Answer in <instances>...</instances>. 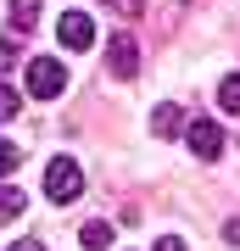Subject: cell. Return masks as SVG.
<instances>
[{"instance_id": "cell-1", "label": "cell", "mask_w": 240, "mask_h": 251, "mask_svg": "<svg viewBox=\"0 0 240 251\" xmlns=\"http://www.w3.org/2000/svg\"><path fill=\"white\" fill-rule=\"evenodd\" d=\"M45 196H51L56 206L79 201V196H84V168H79L73 156H56L51 168H45Z\"/></svg>"}, {"instance_id": "cell-2", "label": "cell", "mask_w": 240, "mask_h": 251, "mask_svg": "<svg viewBox=\"0 0 240 251\" xmlns=\"http://www.w3.org/2000/svg\"><path fill=\"white\" fill-rule=\"evenodd\" d=\"M23 84H28V95H34V100H56V95L67 90V67L56 62V56H34L28 73H23Z\"/></svg>"}, {"instance_id": "cell-3", "label": "cell", "mask_w": 240, "mask_h": 251, "mask_svg": "<svg viewBox=\"0 0 240 251\" xmlns=\"http://www.w3.org/2000/svg\"><path fill=\"white\" fill-rule=\"evenodd\" d=\"M185 145H190L201 162H218V156H223V128L213 123V117H190V123H185Z\"/></svg>"}, {"instance_id": "cell-4", "label": "cell", "mask_w": 240, "mask_h": 251, "mask_svg": "<svg viewBox=\"0 0 240 251\" xmlns=\"http://www.w3.org/2000/svg\"><path fill=\"white\" fill-rule=\"evenodd\" d=\"M107 67L117 78H134V73H140V45H134V34H112L107 39Z\"/></svg>"}, {"instance_id": "cell-5", "label": "cell", "mask_w": 240, "mask_h": 251, "mask_svg": "<svg viewBox=\"0 0 240 251\" xmlns=\"http://www.w3.org/2000/svg\"><path fill=\"white\" fill-rule=\"evenodd\" d=\"M56 34H62L67 50H89V45H95V23H89V11H62V28H56Z\"/></svg>"}, {"instance_id": "cell-6", "label": "cell", "mask_w": 240, "mask_h": 251, "mask_svg": "<svg viewBox=\"0 0 240 251\" xmlns=\"http://www.w3.org/2000/svg\"><path fill=\"white\" fill-rule=\"evenodd\" d=\"M151 134H157V140H173V134H185V112H179L173 100H162V106L151 112Z\"/></svg>"}, {"instance_id": "cell-7", "label": "cell", "mask_w": 240, "mask_h": 251, "mask_svg": "<svg viewBox=\"0 0 240 251\" xmlns=\"http://www.w3.org/2000/svg\"><path fill=\"white\" fill-rule=\"evenodd\" d=\"M39 6H45V0H11V11H6V17H11V34H34Z\"/></svg>"}, {"instance_id": "cell-8", "label": "cell", "mask_w": 240, "mask_h": 251, "mask_svg": "<svg viewBox=\"0 0 240 251\" xmlns=\"http://www.w3.org/2000/svg\"><path fill=\"white\" fill-rule=\"evenodd\" d=\"M79 240H84L89 251H101V246H112V224H107V218H95V224H84V229H79Z\"/></svg>"}, {"instance_id": "cell-9", "label": "cell", "mask_w": 240, "mask_h": 251, "mask_svg": "<svg viewBox=\"0 0 240 251\" xmlns=\"http://www.w3.org/2000/svg\"><path fill=\"white\" fill-rule=\"evenodd\" d=\"M218 106L229 112V117H240V73H229V78L218 84Z\"/></svg>"}, {"instance_id": "cell-10", "label": "cell", "mask_w": 240, "mask_h": 251, "mask_svg": "<svg viewBox=\"0 0 240 251\" xmlns=\"http://www.w3.org/2000/svg\"><path fill=\"white\" fill-rule=\"evenodd\" d=\"M23 206H28V196H23V190H11V184H0V218H17Z\"/></svg>"}, {"instance_id": "cell-11", "label": "cell", "mask_w": 240, "mask_h": 251, "mask_svg": "<svg viewBox=\"0 0 240 251\" xmlns=\"http://www.w3.org/2000/svg\"><path fill=\"white\" fill-rule=\"evenodd\" d=\"M17 162H23V145L0 140V179H6V173H17Z\"/></svg>"}, {"instance_id": "cell-12", "label": "cell", "mask_w": 240, "mask_h": 251, "mask_svg": "<svg viewBox=\"0 0 240 251\" xmlns=\"http://www.w3.org/2000/svg\"><path fill=\"white\" fill-rule=\"evenodd\" d=\"M6 117H17V90L0 84V123H6Z\"/></svg>"}, {"instance_id": "cell-13", "label": "cell", "mask_w": 240, "mask_h": 251, "mask_svg": "<svg viewBox=\"0 0 240 251\" xmlns=\"http://www.w3.org/2000/svg\"><path fill=\"white\" fill-rule=\"evenodd\" d=\"M157 251H185V240L179 234H157Z\"/></svg>"}, {"instance_id": "cell-14", "label": "cell", "mask_w": 240, "mask_h": 251, "mask_svg": "<svg viewBox=\"0 0 240 251\" xmlns=\"http://www.w3.org/2000/svg\"><path fill=\"white\" fill-rule=\"evenodd\" d=\"M17 62V45H11V39H0V67H11Z\"/></svg>"}, {"instance_id": "cell-15", "label": "cell", "mask_w": 240, "mask_h": 251, "mask_svg": "<svg viewBox=\"0 0 240 251\" xmlns=\"http://www.w3.org/2000/svg\"><path fill=\"white\" fill-rule=\"evenodd\" d=\"M223 240H229V246H240V218H229V224H223Z\"/></svg>"}, {"instance_id": "cell-16", "label": "cell", "mask_w": 240, "mask_h": 251, "mask_svg": "<svg viewBox=\"0 0 240 251\" xmlns=\"http://www.w3.org/2000/svg\"><path fill=\"white\" fill-rule=\"evenodd\" d=\"M6 251H45L39 240H17V246H6Z\"/></svg>"}]
</instances>
